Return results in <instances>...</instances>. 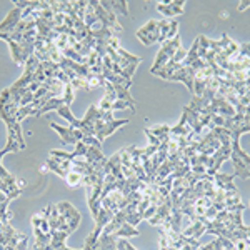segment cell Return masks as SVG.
Returning <instances> with one entry per match:
<instances>
[{
  "mask_svg": "<svg viewBox=\"0 0 250 250\" xmlns=\"http://www.w3.org/2000/svg\"><path fill=\"white\" fill-rule=\"evenodd\" d=\"M182 50V42H180V37H173L172 40H167V42L160 43V48H159V54L155 57V62L154 65L150 68V74H154L159 68H162L164 65H167L170 60L175 57L179 52Z\"/></svg>",
  "mask_w": 250,
  "mask_h": 250,
  "instance_id": "obj_11",
  "label": "cell"
},
{
  "mask_svg": "<svg viewBox=\"0 0 250 250\" xmlns=\"http://www.w3.org/2000/svg\"><path fill=\"white\" fill-rule=\"evenodd\" d=\"M249 207H250V202H249Z\"/></svg>",
  "mask_w": 250,
  "mask_h": 250,
  "instance_id": "obj_20",
  "label": "cell"
},
{
  "mask_svg": "<svg viewBox=\"0 0 250 250\" xmlns=\"http://www.w3.org/2000/svg\"><path fill=\"white\" fill-rule=\"evenodd\" d=\"M213 185H215L219 190H237L235 184H233V175H229V173H215L213 175Z\"/></svg>",
  "mask_w": 250,
  "mask_h": 250,
  "instance_id": "obj_15",
  "label": "cell"
},
{
  "mask_svg": "<svg viewBox=\"0 0 250 250\" xmlns=\"http://www.w3.org/2000/svg\"><path fill=\"white\" fill-rule=\"evenodd\" d=\"M205 67H207V63L199 55V40H195L193 45L190 47V50H184L182 48L167 65L159 68L152 75H157V77L164 80H172V82H182L192 94L193 79Z\"/></svg>",
  "mask_w": 250,
  "mask_h": 250,
  "instance_id": "obj_3",
  "label": "cell"
},
{
  "mask_svg": "<svg viewBox=\"0 0 250 250\" xmlns=\"http://www.w3.org/2000/svg\"><path fill=\"white\" fill-rule=\"evenodd\" d=\"M145 135L147 137H154L159 142H165L170 135V127L165 124H159V125H154V127H147L145 128Z\"/></svg>",
  "mask_w": 250,
  "mask_h": 250,
  "instance_id": "obj_16",
  "label": "cell"
},
{
  "mask_svg": "<svg viewBox=\"0 0 250 250\" xmlns=\"http://www.w3.org/2000/svg\"><path fill=\"white\" fill-rule=\"evenodd\" d=\"M179 32V22L177 20H148L142 29L137 30V39L144 43V45H152L155 42H167L177 37Z\"/></svg>",
  "mask_w": 250,
  "mask_h": 250,
  "instance_id": "obj_7",
  "label": "cell"
},
{
  "mask_svg": "<svg viewBox=\"0 0 250 250\" xmlns=\"http://www.w3.org/2000/svg\"><path fill=\"white\" fill-rule=\"evenodd\" d=\"M37 35H39V30H37L35 20L32 17H25L20 20L15 29H12L10 32H5V34H0V39L9 43L10 55H12L14 63H17V65H25L27 60L34 55Z\"/></svg>",
  "mask_w": 250,
  "mask_h": 250,
  "instance_id": "obj_4",
  "label": "cell"
},
{
  "mask_svg": "<svg viewBox=\"0 0 250 250\" xmlns=\"http://www.w3.org/2000/svg\"><path fill=\"white\" fill-rule=\"evenodd\" d=\"M17 105L12 100L9 88H3L0 92V119L7 125V145L0 150V154H19L25 148V139L22 134V127L17 120Z\"/></svg>",
  "mask_w": 250,
  "mask_h": 250,
  "instance_id": "obj_5",
  "label": "cell"
},
{
  "mask_svg": "<svg viewBox=\"0 0 250 250\" xmlns=\"http://www.w3.org/2000/svg\"><path fill=\"white\" fill-rule=\"evenodd\" d=\"M50 127L60 135V140H62L63 145H77L79 142L87 139V137L83 135V132L79 130V128L62 127V125H59V124H50Z\"/></svg>",
  "mask_w": 250,
  "mask_h": 250,
  "instance_id": "obj_13",
  "label": "cell"
},
{
  "mask_svg": "<svg viewBox=\"0 0 250 250\" xmlns=\"http://www.w3.org/2000/svg\"><path fill=\"white\" fill-rule=\"evenodd\" d=\"M57 114L63 117L70 124V127L82 130L85 137H95V139H99V142H104L119 127L128 124V119H114L112 112H102L95 104L88 107L87 114L82 120L75 119L70 110V105H62L57 110Z\"/></svg>",
  "mask_w": 250,
  "mask_h": 250,
  "instance_id": "obj_1",
  "label": "cell"
},
{
  "mask_svg": "<svg viewBox=\"0 0 250 250\" xmlns=\"http://www.w3.org/2000/svg\"><path fill=\"white\" fill-rule=\"evenodd\" d=\"M45 212L48 217V225H50V242H48L47 250H79L68 249L65 245L67 237L77 230L82 220L77 208L68 202H59L50 204Z\"/></svg>",
  "mask_w": 250,
  "mask_h": 250,
  "instance_id": "obj_2",
  "label": "cell"
},
{
  "mask_svg": "<svg viewBox=\"0 0 250 250\" xmlns=\"http://www.w3.org/2000/svg\"><path fill=\"white\" fill-rule=\"evenodd\" d=\"M245 208H225L217 213V217L212 222H208L205 227V233H212L215 237L233 242H245L247 239V225L242 220V213Z\"/></svg>",
  "mask_w": 250,
  "mask_h": 250,
  "instance_id": "obj_6",
  "label": "cell"
},
{
  "mask_svg": "<svg viewBox=\"0 0 250 250\" xmlns=\"http://www.w3.org/2000/svg\"><path fill=\"white\" fill-rule=\"evenodd\" d=\"M99 247V233H95L92 230L88 233L87 240H85V245H83V250H97Z\"/></svg>",
  "mask_w": 250,
  "mask_h": 250,
  "instance_id": "obj_18",
  "label": "cell"
},
{
  "mask_svg": "<svg viewBox=\"0 0 250 250\" xmlns=\"http://www.w3.org/2000/svg\"><path fill=\"white\" fill-rule=\"evenodd\" d=\"M240 132L232 130L230 140H232V155L230 160L233 164V177H240V179L247 180L250 179V155L242 148L240 145Z\"/></svg>",
  "mask_w": 250,
  "mask_h": 250,
  "instance_id": "obj_9",
  "label": "cell"
},
{
  "mask_svg": "<svg viewBox=\"0 0 250 250\" xmlns=\"http://www.w3.org/2000/svg\"><path fill=\"white\" fill-rule=\"evenodd\" d=\"M185 2L184 0H168V2H159L157 3V10L160 12L165 17H175V15L184 14Z\"/></svg>",
  "mask_w": 250,
  "mask_h": 250,
  "instance_id": "obj_14",
  "label": "cell"
},
{
  "mask_svg": "<svg viewBox=\"0 0 250 250\" xmlns=\"http://www.w3.org/2000/svg\"><path fill=\"white\" fill-rule=\"evenodd\" d=\"M105 54L110 57L114 62L119 65L122 70L125 72V75L127 77H134V74H135V70H137V67L140 65V57H137V55H132V54H128V52H125L122 47H120V42H119V39H112V42L108 43V47H107V52Z\"/></svg>",
  "mask_w": 250,
  "mask_h": 250,
  "instance_id": "obj_8",
  "label": "cell"
},
{
  "mask_svg": "<svg viewBox=\"0 0 250 250\" xmlns=\"http://www.w3.org/2000/svg\"><path fill=\"white\" fill-rule=\"evenodd\" d=\"M247 7H250V2H240L239 9H240V10H244V9H247Z\"/></svg>",
  "mask_w": 250,
  "mask_h": 250,
  "instance_id": "obj_19",
  "label": "cell"
},
{
  "mask_svg": "<svg viewBox=\"0 0 250 250\" xmlns=\"http://www.w3.org/2000/svg\"><path fill=\"white\" fill-rule=\"evenodd\" d=\"M102 3V7H105L107 10H112L114 9V14L115 12H120L122 15H128V5L127 2H124V0H114V2H100Z\"/></svg>",
  "mask_w": 250,
  "mask_h": 250,
  "instance_id": "obj_17",
  "label": "cell"
},
{
  "mask_svg": "<svg viewBox=\"0 0 250 250\" xmlns=\"http://www.w3.org/2000/svg\"><path fill=\"white\" fill-rule=\"evenodd\" d=\"M160 245L170 250H199L202 247L199 239L185 237L184 233L172 230H160Z\"/></svg>",
  "mask_w": 250,
  "mask_h": 250,
  "instance_id": "obj_10",
  "label": "cell"
},
{
  "mask_svg": "<svg viewBox=\"0 0 250 250\" xmlns=\"http://www.w3.org/2000/svg\"><path fill=\"white\" fill-rule=\"evenodd\" d=\"M27 239L29 237L25 233H20L10 224H7L0 232V250H19L22 242Z\"/></svg>",
  "mask_w": 250,
  "mask_h": 250,
  "instance_id": "obj_12",
  "label": "cell"
}]
</instances>
